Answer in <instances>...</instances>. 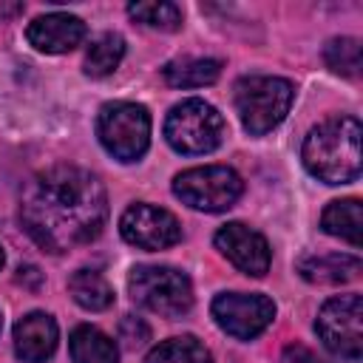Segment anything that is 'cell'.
Returning <instances> with one entry per match:
<instances>
[{"mask_svg": "<svg viewBox=\"0 0 363 363\" xmlns=\"http://www.w3.org/2000/svg\"><path fill=\"white\" fill-rule=\"evenodd\" d=\"M128 14L147 26V28H159V31H176L182 26V9L176 3H130L128 6Z\"/></svg>", "mask_w": 363, "mask_h": 363, "instance_id": "21", "label": "cell"}, {"mask_svg": "<svg viewBox=\"0 0 363 363\" xmlns=\"http://www.w3.org/2000/svg\"><path fill=\"white\" fill-rule=\"evenodd\" d=\"M173 193L193 210L221 213L238 201V196L244 193V182L233 167L207 164L179 173L173 182Z\"/></svg>", "mask_w": 363, "mask_h": 363, "instance_id": "7", "label": "cell"}, {"mask_svg": "<svg viewBox=\"0 0 363 363\" xmlns=\"http://www.w3.org/2000/svg\"><path fill=\"white\" fill-rule=\"evenodd\" d=\"M213 318L227 335H233L238 340H250L272 323L275 303L258 292H250V295L247 292H221L213 301Z\"/></svg>", "mask_w": 363, "mask_h": 363, "instance_id": "9", "label": "cell"}, {"mask_svg": "<svg viewBox=\"0 0 363 363\" xmlns=\"http://www.w3.org/2000/svg\"><path fill=\"white\" fill-rule=\"evenodd\" d=\"M164 136L173 150L196 156L210 153L224 139V119L221 113L204 99H184L170 108L164 122Z\"/></svg>", "mask_w": 363, "mask_h": 363, "instance_id": "4", "label": "cell"}, {"mask_svg": "<svg viewBox=\"0 0 363 363\" xmlns=\"http://www.w3.org/2000/svg\"><path fill=\"white\" fill-rule=\"evenodd\" d=\"M292 96V82L281 77H244L235 82V111L252 136H264L281 125Z\"/></svg>", "mask_w": 363, "mask_h": 363, "instance_id": "3", "label": "cell"}, {"mask_svg": "<svg viewBox=\"0 0 363 363\" xmlns=\"http://www.w3.org/2000/svg\"><path fill=\"white\" fill-rule=\"evenodd\" d=\"M119 337H122L130 349H136V346H142V343L150 337V329H147V323H145L142 318L125 315L122 323H119Z\"/></svg>", "mask_w": 363, "mask_h": 363, "instance_id": "23", "label": "cell"}, {"mask_svg": "<svg viewBox=\"0 0 363 363\" xmlns=\"http://www.w3.org/2000/svg\"><path fill=\"white\" fill-rule=\"evenodd\" d=\"M3 261H6V255H3V247H0V267H3Z\"/></svg>", "mask_w": 363, "mask_h": 363, "instance_id": "26", "label": "cell"}, {"mask_svg": "<svg viewBox=\"0 0 363 363\" xmlns=\"http://www.w3.org/2000/svg\"><path fill=\"white\" fill-rule=\"evenodd\" d=\"M320 224L329 235H337L352 247H360V201L357 199L329 201V207L320 216Z\"/></svg>", "mask_w": 363, "mask_h": 363, "instance_id": "18", "label": "cell"}, {"mask_svg": "<svg viewBox=\"0 0 363 363\" xmlns=\"http://www.w3.org/2000/svg\"><path fill=\"white\" fill-rule=\"evenodd\" d=\"M57 340H60L57 323L45 312H31V315L20 318L14 326V352L26 363L48 360L57 349Z\"/></svg>", "mask_w": 363, "mask_h": 363, "instance_id": "13", "label": "cell"}, {"mask_svg": "<svg viewBox=\"0 0 363 363\" xmlns=\"http://www.w3.org/2000/svg\"><path fill=\"white\" fill-rule=\"evenodd\" d=\"M147 363H213V357L204 349V343H199L190 335H182L159 343L147 354Z\"/></svg>", "mask_w": 363, "mask_h": 363, "instance_id": "20", "label": "cell"}, {"mask_svg": "<svg viewBox=\"0 0 363 363\" xmlns=\"http://www.w3.org/2000/svg\"><path fill=\"white\" fill-rule=\"evenodd\" d=\"M71 360L74 363H119V352L105 332L94 326H77L71 335Z\"/></svg>", "mask_w": 363, "mask_h": 363, "instance_id": "16", "label": "cell"}, {"mask_svg": "<svg viewBox=\"0 0 363 363\" xmlns=\"http://www.w3.org/2000/svg\"><path fill=\"white\" fill-rule=\"evenodd\" d=\"M119 233L139 250H164L182 238V224L173 213L153 204H133L119 221Z\"/></svg>", "mask_w": 363, "mask_h": 363, "instance_id": "10", "label": "cell"}, {"mask_svg": "<svg viewBox=\"0 0 363 363\" xmlns=\"http://www.w3.org/2000/svg\"><path fill=\"white\" fill-rule=\"evenodd\" d=\"M20 218L43 250L65 252L102 233L108 196L88 170L57 164L28 179L20 196Z\"/></svg>", "mask_w": 363, "mask_h": 363, "instance_id": "1", "label": "cell"}, {"mask_svg": "<svg viewBox=\"0 0 363 363\" xmlns=\"http://www.w3.org/2000/svg\"><path fill=\"white\" fill-rule=\"evenodd\" d=\"M286 363H329V360H323V357H318L312 349L295 343V346L286 349Z\"/></svg>", "mask_w": 363, "mask_h": 363, "instance_id": "24", "label": "cell"}, {"mask_svg": "<svg viewBox=\"0 0 363 363\" xmlns=\"http://www.w3.org/2000/svg\"><path fill=\"white\" fill-rule=\"evenodd\" d=\"M323 60L332 71L343 77H357L360 74V43L354 37H335L326 43Z\"/></svg>", "mask_w": 363, "mask_h": 363, "instance_id": "22", "label": "cell"}, {"mask_svg": "<svg viewBox=\"0 0 363 363\" xmlns=\"http://www.w3.org/2000/svg\"><path fill=\"white\" fill-rule=\"evenodd\" d=\"M315 329L335 354L346 357L349 363H357L360 352H363V301H360V295L352 292V295H337V298L326 301L318 312Z\"/></svg>", "mask_w": 363, "mask_h": 363, "instance_id": "8", "label": "cell"}, {"mask_svg": "<svg viewBox=\"0 0 363 363\" xmlns=\"http://www.w3.org/2000/svg\"><path fill=\"white\" fill-rule=\"evenodd\" d=\"M68 292L82 309H91V312H102V309H108L113 303L111 284L94 269H77L68 278Z\"/></svg>", "mask_w": 363, "mask_h": 363, "instance_id": "17", "label": "cell"}, {"mask_svg": "<svg viewBox=\"0 0 363 363\" xmlns=\"http://www.w3.org/2000/svg\"><path fill=\"white\" fill-rule=\"evenodd\" d=\"M102 147L119 162H136L150 145V116L136 102H108L96 116Z\"/></svg>", "mask_w": 363, "mask_h": 363, "instance_id": "5", "label": "cell"}, {"mask_svg": "<svg viewBox=\"0 0 363 363\" xmlns=\"http://www.w3.org/2000/svg\"><path fill=\"white\" fill-rule=\"evenodd\" d=\"M125 57V40L119 34H102L96 37L91 45H88V54H85V74L88 77H108L116 71V65L122 62Z\"/></svg>", "mask_w": 363, "mask_h": 363, "instance_id": "19", "label": "cell"}, {"mask_svg": "<svg viewBox=\"0 0 363 363\" xmlns=\"http://www.w3.org/2000/svg\"><path fill=\"white\" fill-rule=\"evenodd\" d=\"M28 43L37 51L45 54H65L71 48H77L85 37V23L74 14H62V11H51L43 14L37 20H31L28 31H26Z\"/></svg>", "mask_w": 363, "mask_h": 363, "instance_id": "12", "label": "cell"}, {"mask_svg": "<svg viewBox=\"0 0 363 363\" xmlns=\"http://www.w3.org/2000/svg\"><path fill=\"white\" fill-rule=\"evenodd\" d=\"M17 272H20V275H17V281H20V284L37 286V284L43 281V275H40V269H37V267H20Z\"/></svg>", "mask_w": 363, "mask_h": 363, "instance_id": "25", "label": "cell"}, {"mask_svg": "<svg viewBox=\"0 0 363 363\" xmlns=\"http://www.w3.org/2000/svg\"><path fill=\"white\" fill-rule=\"evenodd\" d=\"M301 275L312 284H346L360 275V258L357 255H340V252H326V255H309L298 264Z\"/></svg>", "mask_w": 363, "mask_h": 363, "instance_id": "14", "label": "cell"}, {"mask_svg": "<svg viewBox=\"0 0 363 363\" xmlns=\"http://www.w3.org/2000/svg\"><path fill=\"white\" fill-rule=\"evenodd\" d=\"M221 74V62L218 60H204V57H184V60H173L162 68V77L167 85L173 88H201V85H213Z\"/></svg>", "mask_w": 363, "mask_h": 363, "instance_id": "15", "label": "cell"}, {"mask_svg": "<svg viewBox=\"0 0 363 363\" xmlns=\"http://www.w3.org/2000/svg\"><path fill=\"white\" fill-rule=\"evenodd\" d=\"M216 247L221 250V255L238 267L247 275L261 278L269 269V244L261 233L250 230L241 221H230L216 233Z\"/></svg>", "mask_w": 363, "mask_h": 363, "instance_id": "11", "label": "cell"}, {"mask_svg": "<svg viewBox=\"0 0 363 363\" xmlns=\"http://www.w3.org/2000/svg\"><path fill=\"white\" fill-rule=\"evenodd\" d=\"M306 170L326 184H349L360 176V122L354 116H335L320 122L303 139Z\"/></svg>", "mask_w": 363, "mask_h": 363, "instance_id": "2", "label": "cell"}, {"mask_svg": "<svg viewBox=\"0 0 363 363\" xmlns=\"http://www.w3.org/2000/svg\"><path fill=\"white\" fill-rule=\"evenodd\" d=\"M128 289L136 303L164 318H179L193 306L190 278L173 267H136L128 278Z\"/></svg>", "mask_w": 363, "mask_h": 363, "instance_id": "6", "label": "cell"}]
</instances>
